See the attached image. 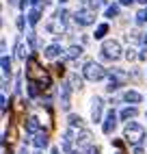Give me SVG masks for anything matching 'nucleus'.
Here are the masks:
<instances>
[{
    "label": "nucleus",
    "mask_w": 147,
    "mask_h": 154,
    "mask_svg": "<svg viewBox=\"0 0 147 154\" xmlns=\"http://www.w3.org/2000/svg\"><path fill=\"white\" fill-rule=\"evenodd\" d=\"M125 139L134 146H141V141L145 139V126L139 124V122H128L125 126Z\"/></svg>",
    "instance_id": "obj_1"
},
{
    "label": "nucleus",
    "mask_w": 147,
    "mask_h": 154,
    "mask_svg": "<svg viewBox=\"0 0 147 154\" xmlns=\"http://www.w3.org/2000/svg\"><path fill=\"white\" fill-rule=\"evenodd\" d=\"M108 72L104 69L100 63H95V61H89V63L85 65V69H82V76H85L87 80H91V83H98V80L106 78Z\"/></svg>",
    "instance_id": "obj_2"
},
{
    "label": "nucleus",
    "mask_w": 147,
    "mask_h": 154,
    "mask_svg": "<svg viewBox=\"0 0 147 154\" xmlns=\"http://www.w3.org/2000/svg\"><path fill=\"white\" fill-rule=\"evenodd\" d=\"M102 59H106V61H117L121 59V44L117 42V39H108V42H104L102 44Z\"/></svg>",
    "instance_id": "obj_3"
},
{
    "label": "nucleus",
    "mask_w": 147,
    "mask_h": 154,
    "mask_svg": "<svg viewBox=\"0 0 147 154\" xmlns=\"http://www.w3.org/2000/svg\"><path fill=\"white\" fill-rule=\"evenodd\" d=\"M74 22H76L78 26H91V24H95V9H89V7L76 9V13H74Z\"/></svg>",
    "instance_id": "obj_4"
},
{
    "label": "nucleus",
    "mask_w": 147,
    "mask_h": 154,
    "mask_svg": "<svg viewBox=\"0 0 147 154\" xmlns=\"http://www.w3.org/2000/svg\"><path fill=\"white\" fill-rule=\"evenodd\" d=\"M69 94H71V85L69 83H63L58 89V102H61V109L63 111H69Z\"/></svg>",
    "instance_id": "obj_5"
},
{
    "label": "nucleus",
    "mask_w": 147,
    "mask_h": 154,
    "mask_svg": "<svg viewBox=\"0 0 147 154\" xmlns=\"http://www.w3.org/2000/svg\"><path fill=\"white\" fill-rule=\"evenodd\" d=\"M115 128H117V113L108 111L106 113V119H104V124H102V130H104V135H112Z\"/></svg>",
    "instance_id": "obj_6"
},
{
    "label": "nucleus",
    "mask_w": 147,
    "mask_h": 154,
    "mask_svg": "<svg viewBox=\"0 0 147 154\" xmlns=\"http://www.w3.org/2000/svg\"><path fill=\"white\" fill-rule=\"evenodd\" d=\"M102 111H104V102L100 96L91 98V119L93 122H102Z\"/></svg>",
    "instance_id": "obj_7"
},
{
    "label": "nucleus",
    "mask_w": 147,
    "mask_h": 154,
    "mask_svg": "<svg viewBox=\"0 0 147 154\" xmlns=\"http://www.w3.org/2000/svg\"><path fill=\"white\" fill-rule=\"evenodd\" d=\"M91 139H93V135L89 130H80L76 135V146L78 148H91Z\"/></svg>",
    "instance_id": "obj_8"
},
{
    "label": "nucleus",
    "mask_w": 147,
    "mask_h": 154,
    "mask_svg": "<svg viewBox=\"0 0 147 154\" xmlns=\"http://www.w3.org/2000/svg\"><path fill=\"white\" fill-rule=\"evenodd\" d=\"M123 100L130 102V104H139V102L143 100V96L139 94V91H134V89H128V91L123 94Z\"/></svg>",
    "instance_id": "obj_9"
},
{
    "label": "nucleus",
    "mask_w": 147,
    "mask_h": 154,
    "mask_svg": "<svg viewBox=\"0 0 147 154\" xmlns=\"http://www.w3.org/2000/svg\"><path fill=\"white\" fill-rule=\"evenodd\" d=\"M71 135H74V130H71V128L63 132V141H61V148L65 150V152H71V141H76V139H71Z\"/></svg>",
    "instance_id": "obj_10"
},
{
    "label": "nucleus",
    "mask_w": 147,
    "mask_h": 154,
    "mask_svg": "<svg viewBox=\"0 0 147 154\" xmlns=\"http://www.w3.org/2000/svg\"><path fill=\"white\" fill-rule=\"evenodd\" d=\"M24 128H26V132H30V135H37L39 132V119L37 117H28L24 122Z\"/></svg>",
    "instance_id": "obj_11"
},
{
    "label": "nucleus",
    "mask_w": 147,
    "mask_h": 154,
    "mask_svg": "<svg viewBox=\"0 0 147 154\" xmlns=\"http://www.w3.org/2000/svg\"><path fill=\"white\" fill-rule=\"evenodd\" d=\"M61 52H63V48H61L58 44H50V46L44 50V54H46L48 59H56V57H61Z\"/></svg>",
    "instance_id": "obj_12"
},
{
    "label": "nucleus",
    "mask_w": 147,
    "mask_h": 154,
    "mask_svg": "<svg viewBox=\"0 0 147 154\" xmlns=\"http://www.w3.org/2000/svg\"><path fill=\"white\" fill-rule=\"evenodd\" d=\"M33 143H35V148H39V150H44V148H48V135L46 132H37L35 135V139H33Z\"/></svg>",
    "instance_id": "obj_13"
},
{
    "label": "nucleus",
    "mask_w": 147,
    "mask_h": 154,
    "mask_svg": "<svg viewBox=\"0 0 147 154\" xmlns=\"http://www.w3.org/2000/svg\"><path fill=\"white\" fill-rule=\"evenodd\" d=\"M136 113H139V109L132 104V106H125V109L119 113V117H121V119H130V117H134V115H136Z\"/></svg>",
    "instance_id": "obj_14"
},
{
    "label": "nucleus",
    "mask_w": 147,
    "mask_h": 154,
    "mask_svg": "<svg viewBox=\"0 0 147 154\" xmlns=\"http://www.w3.org/2000/svg\"><path fill=\"white\" fill-rule=\"evenodd\" d=\"M69 83H71V89H82V78L78 74H69Z\"/></svg>",
    "instance_id": "obj_15"
},
{
    "label": "nucleus",
    "mask_w": 147,
    "mask_h": 154,
    "mask_svg": "<svg viewBox=\"0 0 147 154\" xmlns=\"http://www.w3.org/2000/svg\"><path fill=\"white\" fill-rule=\"evenodd\" d=\"M39 17H41V13H39V9H33V11L28 13V24H30V26H35V24L39 22Z\"/></svg>",
    "instance_id": "obj_16"
},
{
    "label": "nucleus",
    "mask_w": 147,
    "mask_h": 154,
    "mask_svg": "<svg viewBox=\"0 0 147 154\" xmlns=\"http://www.w3.org/2000/svg\"><path fill=\"white\" fill-rule=\"evenodd\" d=\"M82 54V48L80 46H69V50H67V57L69 59H78Z\"/></svg>",
    "instance_id": "obj_17"
},
{
    "label": "nucleus",
    "mask_w": 147,
    "mask_h": 154,
    "mask_svg": "<svg viewBox=\"0 0 147 154\" xmlns=\"http://www.w3.org/2000/svg\"><path fill=\"white\" fill-rule=\"evenodd\" d=\"M82 126V117L80 115H69V128H80Z\"/></svg>",
    "instance_id": "obj_18"
},
{
    "label": "nucleus",
    "mask_w": 147,
    "mask_h": 154,
    "mask_svg": "<svg viewBox=\"0 0 147 154\" xmlns=\"http://www.w3.org/2000/svg\"><path fill=\"white\" fill-rule=\"evenodd\" d=\"M108 33V24H100L95 28V39H104V35Z\"/></svg>",
    "instance_id": "obj_19"
},
{
    "label": "nucleus",
    "mask_w": 147,
    "mask_h": 154,
    "mask_svg": "<svg viewBox=\"0 0 147 154\" xmlns=\"http://www.w3.org/2000/svg\"><path fill=\"white\" fill-rule=\"evenodd\" d=\"M54 17L61 22V26H65V22H67V11H65V9H58V11L54 13Z\"/></svg>",
    "instance_id": "obj_20"
},
{
    "label": "nucleus",
    "mask_w": 147,
    "mask_h": 154,
    "mask_svg": "<svg viewBox=\"0 0 147 154\" xmlns=\"http://www.w3.org/2000/svg\"><path fill=\"white\" fill-rule=\"evenodd\" d=\"M2 74H4V76L11 74V61H9L7 54H2Z\"/></svg>",
    "instance_id": "obj_21"
},
{
    "label": "nucleus",
    "mask_w": 147,
    "mask_h": 154,
    "mask_svg": "<svg viewBox=\"0 0 147 154\" xmlns=\"http://www.w3.org/2000/svg\"><path fill=\"white\" fill-rule=\"evenodd\" d=\"M119 15V5H110L106 9V17H117Z\"/></svg>",
    "instance_id": "obj_22"
},
{
    "label": "nucleus",
    "mask_w": 147,
    "mask_h": 154,
    "mask_svg": "<svg viewBox=\"0 0 147 154\" xmlns=\"http://www.w3.org/2000/svg\"><path fill=\"white\" fill-rule=\"evenodd\" d=\"M145 22H147V9L136 13V24H145Z\"/></svg>",
    "instance_id": "obj_23"
},
{
    "label": "nucleus",
    "mask_w": 147,
    "mask_h": 154,
    "mask_svg": "<svg viewBox=\"0 0 147 154\" xmlns=\"http://www.w3.org/2000/svg\"><path fill=\"white\" fill-rule=\"evenodd\" d=\"M134 52H136L134 48H128V50H125V54H123V57L128 59V61H134V59H136V54H134Z\"/></svg>",
    "instance_id": "obj_24"
},
{
    "label": "nucleus",
    "mask_w": 147,
    "mask_h": 154,
    "mask_svg": "<svg viewBox=\"0 0 147 154\" xmlns=\"http://www.w3.org/2000/svg\"><path fill=\"white\" fill-rule=\"evenodd\" d=\"M28 44H30V48H37V37H35V33H28Z\"/></svg>",
    "instance_id": "obj_25"
},
{
    "label": "nucleus",
    "mask_w": 147,
    "mask_h": 154,
    "mask_svg": "<svg viewBox=\"0 0 147 154\" xmlns=\"http://www.w3.org/2000/svg\"><path fill=\"white\" fill-rule=\"evenodd\" d=\"M17 59H22V61L26 59V48H24V46H20V48H17Z\"/></svg>",
    "instance_id": "obj_26"
},
{
    "label": "nucleus",
    "mask_w": 147,
    "mask_h": 154,
    "mask_svg": "<svg viewBox=\"0 0 147 154\" xmlns=\"http://www.w3.org/2000/svg\"><path fill=\"white\" fill-rule=\"evenodd\" d=\"M87 154H100V148L98 146H91V148H87Z\"/></svg>",
    "instance_id": "obj_27"
},
{
    "label": "nucleus",
    "mask_w": 147,
    "mask_h": 154,
    "mask_svg": "<svg viewBox=\"0 0 147 154\" xmlns=\"http://www.w3.org/2000/svg\"><path fill=\"white\" fill-rule=\"evenodd\" d=\"M0 102H2V113H4L7 111V96L4 94H2V98H0Z\"/></svg>",
    "instance_id": "obj_28"
},
{
    "label": "nucleus",
    "mask_w": 147,
    "mask_h": 154,
    "mask_svg": "<svg viewBox=\"0 0 147 154\" xmlns=\"http://www.w3.org/2000/svg\"><path fill=\"white\" fill-rule=\"evenodd\" d=\"M17 28L24 30V17H17Z\"/></svg>",
    "instance_id": "obj_29"
},
{
    "label": "nucleus",
    "mask_w": 147,
    "mask_h": 154,
    "mask_svg": "<svg viewBox=\"0 0 147 154\" xmlns=\"http://www.w3.org/2000/svg\"><path fill=\"white\" fill-rule=\"evenodd\" d=\"M134 154H145V152H143V148H141V146H134Z\"/></svg>",
    "instance_id": "obj_30"
},
{
    "label": "nucleus",
    "mask_w": 147,
    "mask_h": 154,
    "mask_svg": "<svg viewBox=\"0 0 147 154\" xmlns=\"http://www.w3.org/2000/svg\"><path fill=\"white\" fill-rule=\"evenodd\" d=\"M119 2H121V5H132L134 0H119Z\"/></svg>",
    "instance_id": "obj_31"
},
{
    "label": "nucleus",
    "mask_w": 147,
    "mask_h": 154,
    "mask_svg": "<svg viewBox=\"0 0 147 154\" xmlns=\"http://www.w3.org/2000/svg\"><path fill=\"white\" fill-rule=\"evenodd\" d=\"M50 154H61V150H58V148H52V152H50Z\"/></svg>",
    "instance_id": "obj_32"
},
{
    "label": "nucleus",
    "mask_w": 147,
    "mask_h": 154,
    "mask_svg": "<svg viewBox=\"0 0 147 154\" xmlns=\"http://www.w3.org/2000/svg\"><path fill=\"white\" fill-rule=\"evenodd\" d=\"M20 154H28V150H26V148H22V150H20Z\"/></svg>",
    "instance_id": "obj_33"
},
{
    "label": "nucleus",
    "mask_w": 147,
    "mask_h": 154,
    "mask_svg": "<svg viewBox=\"0 0 147 154\" xmlns=\"http://www.w3.org/2000/svg\"><path fill=\"white\" fill-rule=\"evenodd\" d=\"M143 44H145V48H147V35H145V37H143Z\"/></svg>",
    "instance_id": "obj_34"
},
{
    "label": "nucleus",
    "mask_w": 147,
    "mask_h": 154,
    "mask_svg": "<svg viewBox=\"0 0 147 154\" xmlns=\"http://www.w3.org/2000/svg\"><path fill=\"white\" fill-rule=\"evenodd\" d=\"M30 2H33V5H39V2H41V0H30Z\"/></svg>",
    "instance_id": "obj_35"
},
{
    "label": "nucleus",
    "mask_w": 147,
    "mask_h": 154,
    "mask_svg": "<svg viewBox=\"0 0 147 154\" xmlns=\"http://www.w3.org/2000/svg\"><path fill=\"white\" fill-rule=\"evenodd\" d=\"M67 154H80V152H76V150H71V152H67Z\"/></svg>",
    "instance_id": "obj_36"
},
{
    "label": "nucleus",
    "mask_w": 147,
    "mask_h": 154,
    "mask_svg": "<svg viewBox=\"0 0 147 154\" xmlns=\"http://www.w3.org/2000/svg\"><path fill=\"white\" fill-rule=\"evenodd\" d=\"M139 2H141V5H147V0H139Z\"/></svg>",
    "instance_id": "obj_37"
},
{
    "label": "nucleus",
    "mask_w": 147,
    "mask_h": 154,
    "mask_svg": "<svg viewBox=\"0 0 147 154\" xmlns=\"http://www.w3.org/2000/svg\"><path fill=\"white\" fill-rule=\"evenodd\" d=\"M9 5H15V0H9Z\"/></svg>",
    "instance_id": "obj_38"
},
{
    "label": "nucleus",
    "mask_w": 147,
    "mask_h": 154,
    "mask_svg": "<svg viewBox=\"0 0 147 154\" xmlns=\"http://www.w3.org/2000/svg\"><path fill=\"white\" fill-rule=\"evenodd\" d=\"M61 2H69V0H61Z\"/></svg>",
    "instance_id": "obj_39"
},
{
    "label": "nucleus",
    "mask_w": 147,
    "mask_h": 154,
    "mask_svg": "<svg viewBox=\"0 0 147 154\" xmlns=\"http://www.w3.org/2000/svg\"><path fill=\"white\" fill-rule=\"evenodd\" d=\"M145 119H147V113H145Z\"/></svg>",
    "instance_id": "obj_40"
},
{
    "label": "nucleus",
    "mask_w": 147,
    "mask_h": 154,
    "mask_svg": "<svg viewBox=\"0 0 147 154\" xmlns=\"http://www.w3.org/2000/svg\"><path fill=\"white\" fill-rule=\"evenodd\" d=\"M35 154H41V152H35Z\"/></svg>",
    "instance_id": "obj_41"
}]
</instances>
